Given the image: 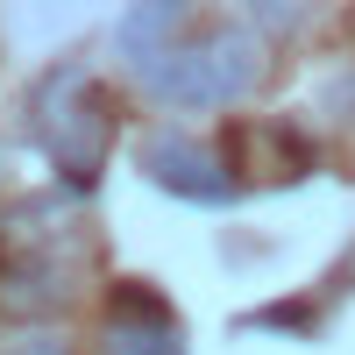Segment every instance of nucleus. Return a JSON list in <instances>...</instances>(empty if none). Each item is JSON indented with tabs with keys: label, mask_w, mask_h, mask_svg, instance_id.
Masks as SVG:
<instances>
[{
	"label": "nucleus",
	"mask_w": 355,
	"mask_h": 355,
	"mask_svg": "<svg viewBox=\"0 0 355 355\" xmlns=\"http://www.w3.org/2000/svg\"><path fill=\"white\" fill-rule=\"evenodd\" d=\"M43 142L78 185H93V171L107 157V121H100V93L85 71H64L43 85Z\"/></svg>",
	"instance_id": "obj_2"
},
{
	"label": "nucleus",
	"mask_w": 355,
	"mask_h": 355,
	"mask_svg": "<svg viewBox=\"0 0 355 355\" xmlns=\"http://www.w3.org/2000/svg\"><path fill=\"white\" fill-rule=\"evenodd\" d=\"M142 171H150L164 192H178V199H227L234 192V171L214 150L185 142V135H157L150 150H142Z\"/></svg>",
	"instance_id": "obj_3"
},
{
	"label": "nucleus",
	"mask_w": 355,
	"mask_h": 355,
	"mask_svg": "<svg viewBox=\"0 0 355 355\" xmlns=\"http://www.w3.org/2000/svg\"><path fill=\"white\" fill-rule=\"evenodd\" d=\"M142 78H150V93L171 100V107H234L263 78V43L242 21L199 28V36L178 28L171 43H157L142 57Z\"/></svg>",
	"instance_id": "obj_1"
},
{
	"label": "nucleus",
	"mask_w": 355,
	"mask_h": 355,
	"mask_svg": "<svg viewBox=\"0 0 355 355\" xmlns=\"http://www.w3.org/2000/svg\"><path fill=\"white\" fill-rule=\"evenodd\" d=\"M107 355H178V327L157 306H128L107 320Z\"/></svg>",
	"instance_id": "obj_4"
},
{
	"label": "nucleus",
	"mask_w": 355,
	"mask_h": 355,
	"mask_svg": "<svg viewBox=\"0 0 355 355\" xmlns=\"http://www.w3.org/2000/svg\"><path fill=\"white\" fill-rule=\"evenodd\" d=\"M15 355H64L57 341H28V348H15Z\"/></svg>",
	"instance_id": "obj_5"
}]
</instances>
